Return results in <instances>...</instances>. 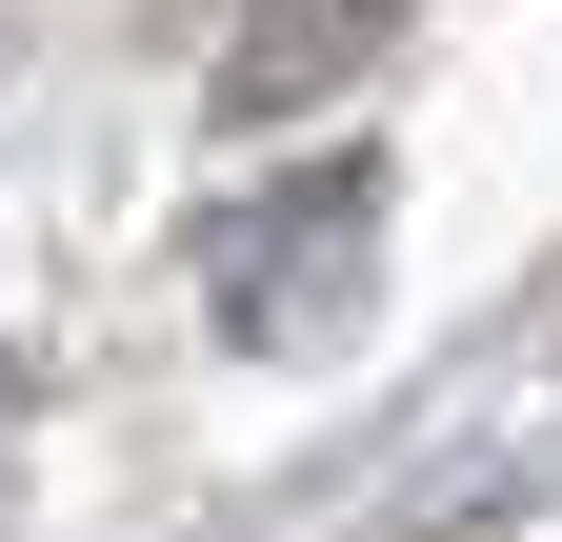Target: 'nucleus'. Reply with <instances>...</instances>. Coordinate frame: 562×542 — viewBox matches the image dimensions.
Masks as SVG:
<instances>
[{"mask_svg":"<svg viewBox=\"0 0 562 542\" xmlns=\"http://www.w3.org/2000/svg\"><path fill=\"white\" fill-rule=\"evenodd\" d=\"M422 21V0H241V60H222V101L241 121H302V101H341L362 60Z\"/></svg>","mask_w":562,"mask_h":542,"instance_id":"nucleus-2","label":"nucleus"},{"mask_svg":"<svg viewBox=\"0 0 562 542\" xmlns=\"http://www.w3.org/2000/svg\"><path fill=\"white\" fill-rule=\"evenodd\" d=\"M0 542H21V503H0Z\"/></svg>","mask_w":562,"mask_h":542,"instance_id":"nucleus-3","label":"nucleus"},{"mask_svg":"<svg viewBox=\"0 0 562 542\" xmlns=\"http://www.w3.org/2000/svg\"><path fill=\"white\" fill-rule=\"evenodd\" d=\"M362 302H382V161L362 142L281 161V181H241L222 222H201V321H222L241 362H322Z\"/></svg>","mask_w":562,"mask_h":542,"instance_id":"nucleus-1","label":"nucleus"}]
</instances>
